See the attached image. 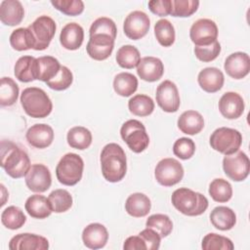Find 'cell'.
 I'll return each mask as SVG.
<instances>
[{
  "label": "cell",
  "instance_id": "19",
  "mask_svg": "<svg viewBox=\"0 0 250 250\" xmlns=\"http://www.w3.org/2000/svg\"><path fill=\"white\" fill-rule=\"evenodd\" d=\"M82 240L87 248L101 249L105 246L108 240V231L104 225L92 223L83 229Z\"/></svg>",
  "mask_w": 250,
  "mask_h": 250
},
{
  "label": "cell",
  "instance_id": "39",
  "mask_svg": "<svg viewBox=\"0 0 250 250\" xmlns=\"http://www.w3.org/2000/svg\"><path fill=\"white\" fill-rule=\"evenodd\" d=\"M19 86L10 77H2L0 84V104L1 106L13 105L19 97Z\"/></svg>",
  "mask_w": 250,
  "mask_h": 250
},
{
  "label": "cell",
  "instance_id": "14",
  "mask_svg": "<svg viewBox=\"0 0 250 250\" xmlns=\"http://www.w3.org/2000/svg\"><path fill=\"white\" fill-rule=\"evenodd\" d=\"M24 178L28 189L37 193L45 192L52 184L51 172L44 164H32Z\"/></svg>",
  "mask_w": 250,
  "mask_h": 250
},
{
  "label": "cell",
  "instance_id": "40",
  "mask_svg": "<svg viewBox=\"0 0 250 250\" xmlns=\"http://www.w3.org/2000/svg\"><path fill=\"white\" fill-rule=\"evenodd\" d=\"M49 202L51 204L52 210L55 213L66 212L72 206V196L66 190L62 188H58L53 190L48 196Z\"/></svg>",
  "mask_w": 250,
  "mask_h": 250
},
{
  "label": "cell",
  "instance_id": "36",
  "mask_svg": "<svg viewBox=\"0 0 250 250\" xmlns=\"http://www.w3.org/2000/svg\"><path fill=\"white\" fill-rule=\"evenodd\" d=\"M209 194L211 198L220 203L228 202L232 196V187L225 179L218 178L213 180L209 185Z\"/></svg>",
  "mask_w": 250,
  "mask_h": 250
},
{
  "label": "cell",
  "instance_id": "29",
  "mask_svg": "<svg viewBox=\"0 0 250 250\" xmlns=\"http://www.w3.org/2000/svg\"><path fill=\"white\" fill-rule=\"evenodd\" d=\"M211 224L220 230H229L236 224V215L227 206L215 207L210 213Z\"/></svg>",
  "mask_w": 250,
  "mask_h": 250
},
{
  "label": "cell",
  "instance_id": "22",
  "mask_svg": "<svg viewBox=\"0 0 250 250\" xmlns=\"http://www.w3.org/2000/svg\"><path fill=\"white\" fill-rule=\"evenodd\" d=\"M24 17L22 4L18 0H3L0 3V20L3 24L15 26L21 22Z\"/></svg>",
  "mask_w": 250,
  "mask_h": 250
},
{
  "label": "cell",
  "instance_id": "9",
  "mask_svg": "<svg viewBox=\"0 0 250 250\" xmlns=\"http://www.w3.org/2000/svg\"><path fill=\"white\" fill-rule=\"evenodd\" d=\"M34 40L36 51H43L47 49L55 36L57 25L55 21L49 16H40L29 26Z\"/></svg>",
  "mask_w": 250,
  "mask_h": 250
},
{
  "label": "cell",
  "instance_id": "8",
  "mask_svg": "<svg viewBox=\"0 0 250 250\" xmlns=\"http://www.w3.org/2000/svg\"><path fill=\"white\" fill-rule=\"evenodd\" d=\"M154 177L161 186L172 187L182 181L184 168L175 158H163L155 166Z\"/></svg>",
  "mask_w": 250,
  "mask_h": 250
},
{
  "label": "cell",
  "instance_id": "7",
  "mask_svg": "<svg viewBox=\"0 0 250 250\" xmlns=\"http://www.w3.org/2000/svg\"><path fill=\"white\" fill-rule=\"evenodd\" d=\"M120 135L128 147L135 153L143 152L149 145V137L146 127L137 119L127 120L121 126Z\"/></svg>",
  "mask_w": 250,
  "mask_h": 250
},
{
  "label": "cell",
  "instance_id": "18",
  "mask_svg": "<svg viewBox=\"0 0 250 250\" xmlns=\"http://www.w3.org/2000/svg\"><path fill=\"white\" fill-rule=\"evenodd\" d=\"M221 114L227 119H237L244 111V101L235 92L225 93L218 104Z\"/></svg>",
  "mask_w": 250,
  "mask_h": 250
},
{
  "label": "cell",
  "instance_id": "50",
  "mask_svg": "<svg viewBox=\"0 0 250 250\" xmlns=\"http://www.w3.org/2000/svg\"><path fill=\"white\" fill-rule=\"evenodd\" d=\"M147 5L150 12L156 16L166 17L171 14L172 0H151Z\"/></svg>",
  "mask_w": 250,
  "mask_h": 250
},
{
  "label": "cell",
  "instance_id": "3",
  "mask_svg": "<svg viewBox=\"0 0 250 250\" xmlns=\"http://www.w3.org/2000/svg\"><path fill=\"white\" fill-rule=\"evenodd\" d=\"M173 206L186 216H199L208 208V199L200 192L188 188H177L171 196Z\"/></svg>",
  "mask_w": 250,
  "mask_h": 250
},
{
  "label": "cell",
  "instance_id": "38",
  "mask_svg": "<svg viewBox=\"0 0 250 250\" xmlns=\"http://www.w3.org/2000/svg\"><path fill=\"white\" fill-rule=\"evenodd\" d=\"M154 35L158 43L163 47H170L175 42V28L166 19H161L154 24Z\"/></svg>",
  "mask_w": 250,
  "mask_h": 250
},
{
  "label": "cell",
  "instance_id": "30",
  "mask_svg": "<svg viewBox=\"0 0 250 250\" xmlns=\"http://www.w3.org/2000/svg\"><path fill=\"white\" fill-rule=\"evenodd\" d=\"M66 140L70 147L84 150L91 146L93 137L90 130H88L86 127L75 126L67 132Z\"/></svg>",
  "mask_w": 250,
  "mask_h": 250
},
{
  "label": "cell",
  "instance_id": "26",
  "mask_svg": "<svg viewBox=\"0 0 250 250\" xmlns=\"http://www.w3.org/2000/svg\"><path fill=\"white\" fill-rule=\"evenodd\" d=\"M178 128L187 135H196L204 128L203 116L196 110L184 111L178 118Z\"/></svg>",
  "mask_w": 250,
  "mask_h": 250
},
{
  "label": "cell",
  "instance_id": "33",
  "mask_svg": "<svg viewBox=\"0 0 250 250\" xmlns=\"http://www.w3.org/2000/svg\"><path fill=\"white\" fill-rule=\"evenodd\" d=\"M10 44L16 51H26L34 49L35 40L28 27H20L11 33Z\"/></svg>",
  "mask_w": 250,
  "mask_h": 250
},
{
  "label": "cell",
  "instance_id": "37",
  "mask_svg": "<svg viewBox=\"0 0 250 250\" xmlns=\"http://www.w3.org/2000/svg\"><path fill=\"white\" fill-rule=\"evenodd\" d=\"M26 221L23 211L18 206H9L1 214L2 225L9 229H21Z\"/></svg>",
  "mask_w": 250,
  "mask_h": 250
},
{
  "label": "cell",
  "instance_id": "11",
  "mask_svg": "<svg viewBox=\"0 0 250 250\" xmlns=\"http://www.w3.org/2000/svg\"><path fill=\"white\" fill-rule=\"evenodd\" d=\"M189 37L195 46H206L218 38V26L210 19H199L189 29Z\"/></svg>",
  "mask_w": 250,
  "mask_h": 250
},
{
  "label": "cell",
  "instance_id": "43",
  "mask_svg": "<svg viewBox=\"0 0 250 250\" xmlns=\"http://www.w3.org/2000/svg\"><path fill=\"white\" fill-rule=\"evenodd\" d=\"M89 34H90V36L95 35V34H105L115 40L116 34H117L116 24L109 18H106V17L98 18L91 24Z\"/></svg>",
  "mask_w": 250,
  "mask_h": 250
},
{
  "label": "cell",
  "instance_id": "6",
  "mask_svg": "<svg viewBox=\"0 0 250 250\" xmlns=\"http://www.w3.org/2000/svg\"><path fill=\"white\" fill-rule=\"evenodd\" d=\"M209 142L214 150L229 155L239 150L242 144V135L235 129L220 127L211 134Z\"/></svg>",
  "mask_w": 250,
  "mask_h": 250
},
{
  "label": "cell",
  "instance_id": "5",
  "mask_svg": "<svg viewBox=\"0 0 250 250\" xmlns=\"http://www.w3.org/2000/svg\"><path fill=\"white\" fill-rule=\"evenodd\" d=\"M84 162L80 155L69 152L64 154L56 167L58 181L64 186H75L82 178Z\"/></svg>",
  "mask_w": 250,
  "mask_h": 250
},
{
  "label": "cell",
  "instance_id": "28",
  "mask_svg": "<svg viewBox=\"0 0 250 250\" xmlns=\"http://www.w3.org/2000/svg\"><path fill=\"white\" fill-rule=\"evenodd\" d=\"M27 214L34 219H46L53 212L49 199L41 194L29 196L24 204Z\"/></svg>",
  "mask_w": 250,
  "mask_h": 250
},
{
  "label": "cell",
  "instance_id": "20",
  "mask_svg": "<svg viewBox=\"0 0 250 250\" xmlns=\"http://www.w3.org/2000/svg\"><path fill=\"white\" fill-rule=\"evenodd\" d=\"M54 130L48 124H35L28 128L25 138L27 143L36 148H46L54 141Z\"/></svg>",
  "mask_w": 250,
  "mask_h": 250
},
{
  "label": "cell",
  "instance_id": "23",
  "mask_svg": "<svg viewBox=\"0 0 250 250\" xmlns=\"http://www.w3.org/2000/svg\"><path fill=\"white\" fill-rule=\"evenodd\" d=\"M197 81L200 88L207 93H216L222 89L225 76L222 70L217 67H205L197 76Z\"/></svg>",
  "mask_w": 250,
  "mask_h": 250
},
{
  "label": "cell",
  "instance_id": "48",
  "mask_svg": "<svg viewBox=\"0 0 250 250\" xmlns=\"http://www.w3.org/2000/svg\"><path fill=\"white\" fill-rule=\"evenodd\" d=\"M220 53H221V44L219 43L218 40H216L210 45L194 47L195 57L203 62H209L214 61L220 55Z\"/></svg>",
  "mask_w": 250,
  "mask_h": 250
},
{
  "label": "cell",
  "instance_id": "16",
  "mask_svg": "<svg viewBox=\"0 0 250 250\" xmlns=\"http://www.w3.org/2000/svg\"><path fill=\"white\" fill-rule=\"evenodd\" d=\"M224 68L227 74L233 79H242L250 71V58L244 52H235L227 57Z\"/></svg>",
  "mask_w": 250,
  "mask_h": 250
},
{
  "label": "cell",
  "instance_id": "34",
  "mask_svg": "<svg viewBox=\"0 0 250 250\" xmlns=\"http://www.w3.org/2000/svg\"><path fill=\"white\" fill-rule=\"evenodd\" d=\"M128 108L136 116H148L154 110V102L146 95L138 94L128 101Z\"/></svg>",
  "mask_w": 250,
  "mask_h": 250
},
{
  "label": "cell",
  "instance_id": "51",
  "mask_svg": "<svg viewBox=\"0 0 250 250\" xmlns=\"http://www.w3.org/2000/svg\"><path fill=\"white\" fill-rule=\"evenodd\" d=\"M124 250H146L145 240L140 235L129 236L123 244Z\"/></svg>",
  "mask_w": 250,
  "mask_h": 250
},
{
  "label": "cell",
  "instance_id": "35",
  "mask_svg": "<svg viewBox=\"0 0 250 250\" xmlns=\"http://www.w3.org/2000/svg\"><path fill=\"white\" fill-rule=\"evenodd\" d=\"M141 61L139 50L133 45H124L116 53V62L119 66L127 69L136 67Z\"/></svg>",
  "mask_w": 250,
  "mask_h": 250
},
{
  "label": "cell",
  "instance_id": "12",
  "mask_svg": "<svg viewBox=\"0 0 250 250\" xmlns=\"http://www.w3.org/2000/svg\"><path fill=\"white\" fill-rule=\"evenodd\" d=\"M156 103L165 112H176L181 104L180 94L176 84L170 80H164L156 89Z\"/></svg>",
  "mask_w": 250,
  "mask_h": 250
},
{
  "label": "cell",
  "instance_id": "41",
  "mask_svg": "<svg viewBox=\"0 0 250 250\" xmlns=\"http://www.w3.org/2000/svg\"><path fill=\"white\" fill-rule=\"evenodd\" d=\"M146 227L154 229L162 237L168 236L173 229L171 219L165 214H153L146 222Z\"/></svg>",
  "mask_w": 250,
  "mask_h": 250
},
{
  "label": "cell",
  "instance_id": "31",
  "mask_svg": "<svg viewBox=\"0 0 250 250\" xmlns=\"http://www.w3.org/2000/svg\"><path fill=\"white\" fill-rule=\"evenodd\" d=\"M37 65H38L37 80L43 81L45 83L55 78L58 75L62 66L60 62L52 56H42L37 58Z\"/></svg>",
  "mask_w": 250,
  "mask_h": 250
},
{
  "label": "cell",
  "instance_id": "47",
  "mask_svg": "<svg viewBox=\"0 0 250 250\" xmlns=\"http://www.w3.org/2000/svg\"><path fill=\"white\" fill-rule=\"evenodd\" d=\"M195 152V144L189 138H180L173 145V153L183 160H188Z\"/></svg>",
  "mask_w": 250,
  "mask_h": 250
},
{
  "label": "cell",
  "instance_id": "32",
  "mask_svg": "<svg viewBox=\"0 0 250 250\" xmlns=\"http://www.w3.org/2000/svg\"><path fill=\"white\" fill-rule=\"evenodd\" d=\"M113 89L121 97H130L138 89V79L129 72H120L113 79Z\"/></svg>",
  "mask_w": 250,
  "mask_h": 250
},
{
  "label": "cell",
  "instance_id": "42",
  "mask_svg": "<svg viewBox=\"0 0 250 250\" xmlns=\"http://www.w3.org/2000/svg\"><path fill=\"white\" fill-rule=\"evenodd\" d=\"M201 247L204 250H232L234 245L229 238L210 232L203 237Z\"/></svg>",
  "mask_w": 250,
  "mask_h": 250
},
{
  "label": "cell",
  "instance_id": "17",
  "mask_svg": "<svg viewBox=\"0 0 250 250\" xmlns=\"http://www.w3.org/2000/svg\"><path fill=\"white\" fill-rule=\"evenodd\" d=\"M10 250H47L49 241L35 233H19L13 236L8 245Z\"/></svg>",
  "mask_w": 250,
  "mask_h": 250
},
{
  "label": "cell",
  "instance_id": "25",
  "mask_svg": "<svg viewBox=\"0 0 250 250\" xmlns=\"http://www.w3.org/2000/svg\"><path fill=\"white\" fill-rule=\"evenodd\" d=\"M14 70L16 78L21 82L27 83L33 80H37V59L32 56H22L17 61Z\"/></svg>",
  "mask_w": 250,
  "mask_h": 250
},
{
  "label": "cell",
  "instance_id": "13",
  "mask_svg": "<svg viewBox=\"0 0 250 250\" xmlns=\"http://www.w3.org/2000/svg\"><path fill=\"white\" fill-rule=\"evenodd\" d=\"M150 26L148 16L143 11H133L125 19L123 30L125 35L132 40H139L146 35Z\"/></svg>",
  "mask_w": 250,
  "mask_h": 250
},
{
  "label": "cell",
  "instance_id": "21",
  "mask_svg": "<svg viewBox=\"0 0 250 250\" xmlns=\"http://www.w3.org/2000/svg\"><path fill=\"white\" fill-rule=\"evenodd\" d=\"M137 73L141 79L146 82H155L164 73L163 62L155 57H145L137 65Z\"/></svg>",
  "mask_w": 250,
  "mask_h": 250
},
{
  "label": "cell",
  "instance_id": "44",
  "mask_svg": "<svg viewBox=\"0 0 250 250\" xmlns=\"http://www.w3.org/2000/svg\"><path fill=\"white\" fill-rule=\"evenodd\" d=\"M199 7V1L196 0H172L171 16L187 18L194 14Z\"/></svg>",
  "mask_w": 250,
  "mask_h": 250
},
{
  "label": "cell",
  "instance_id": "52",
  "mask_svg": "<svg viewBox=\"0 0 250 250\" xmlns=\"http://www.w3.org/2000/svg\"><path fill=\"white\" fill-rule=\"evenodd\" d=\"M1 192H2L1 206H3V205H5V203H6V198H8V197H9V194H8V192L6 191V188H5L4 185H2V184H1Z\"/></svg>",
  "mask_w": 250,
  "mask_h": 250
},
{
  "label": "cell",
  "instance_id": "2",
  "mask_svg": "<svg viewBox=\"0 0 250 250\" xmlns=\"http://www.w3.org/2000/svg\"><path fill=\"white\" fill-rule=\"evenodd\" d=\"M1 167L6 174L14 179L26 175L30 169L27 153L11 141H1Z\"/></svg>",
  "mask_w": 250,
  "mask_h": 250
},
{
  "label": "cell",
  "instance_id": "46",
  "mask_svg": "<svg viewBox=\"0 0 250 250\" xmlns=\"http://www.w3.org/2000/svg\"><path fill=\"white\" fill-rule=\"evenodd\" d=\"M51 4L66 16L74 17L83 13L84 3L81 0H52Z\"/></svg>",
  "mask_w": 250,
  "mask_h": 250
},
{
  "label": "cell",
  "instance_id": "1",
  "mask_svg": "<svg viewBox=\"0 0 250 250\" xmlns=\"http://www.w3.org/2000/svg\"><path fill=\"white\" fill-rule=\"evenodd\" d=\"M101 168L104 178L109 183L120 182L127 172V159L123 148L115 144L105 145L101 152Z\"/></svg>",
  "mask_w": 250,
  "mask_h": 250
},
{
  "label": "cell",
  "instance_id": "10",
  "mask_svg": "<svg viewBox=\"0 0 250 250\" xmlns=\"http://www.w3.org/2000/svg\"><path fill=\"white\" fill-rule=\"evenodd\" d=\"M223 169L225 174L234 182L244 181L250 171V161L247 154L242 150L225 155L223 159Z\"/></svg>",
  "mask_w": 250,
  "mask_h": 250
},
{
  "label": "cell",
  "instance_id": "24",
  "mask_svg": "<svg viewBox=\"0 0 250 250\" xmlns=\"http://www.w3.org/2000/svg\"><path fill=\"white\" fill-rule=\"evenodd\" d=\"M84 40L83 27L76 22L66 23L60 34V42L62 46L70 51L77 50L81 47Z\"/></svg>",
  "mask_w": 250,
  "mask_h": 250
},
{
  "label": "cell",
  "instance_id": "4",
  "mask_svg": "<svg viewBox=\"0 0 250 250\" xmlns=\"http://www.w3.org/2000/svg\"><path fill=\"white\" fill-rule=\"evenodd\" d=\"M21 104L24 112L33 118L47 117L53 109L52 101L47 93L37 87H28L22 91Z\"/></svg>",
  "mask_w": 250,
  "mask_h": 250
},
{
  "label": "cell",
  "instance_id": "49",
  "mask_svg": "<svg viewBox=\"0 0 250 250\" xmlns=\"http://www.w3.org/2000/svg\"><path fill=\"white\" fill-rule=\"evenodd\" d=\"M139 235L145 240L146 245V250H157L159 248L161 236L154 229L146 228L143 229L139 233Z\"/></svg>",
  "mask_w": 250,
  "mask_h": 250
},
{
  "label": "cell",
  "instance_id": "15",
  "mask_svg": "<svg viewBox=\"0 0 250 250\" xmlns=\"http://www.w3.org/2000/svg\"><path fill=\"white\" fill-rule=\"evenodd\" d=\"M114 39L105 34L91 35L86 46L89 57L95 61H104L112 53Z\"/></svg>",
  "mask_w": 250,
  "mask_h": 250
},
{
  "label": "cell",
  "instance_id": "27",
  "mask_svg": "<svg viewBox=\"0 0 250 250\" xmlns=\"http://www.w3.org/2000/svg\"><path fill=\"white\" fill-rule=\"evenodd\" d=\"M151 208V202L147 195L142 192L130 194L125 202L126 212L134 218H142L146 216Z\"/></svg>",
  "mask_w": 250,
  "mask_h": 250
},
{
  "label": "cell",
  "instance_id": "45",
  "mask_svg": "<svg viewBox=\"0 0 250 250\" xmlns=\"http://www.w3.org/2000/svg\"><path fill=\"white\" fill-rule=\"evenodd\" d=\"M73 82V74L69 68L64 65L61 66L58 75L52 80L46 82L47 86L55 91L66 90Z\"/></svg>",
  "mask_w": 250,
  "mask_h": 250
}]
</instances>
